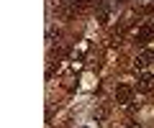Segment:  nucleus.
Instances as JSON below:
<instances>
[{
	"label": "nucleus",
	"instance_id": "nucleus-7",
	"mask_svg": "<svg viewBox=\"0 0 154 128\" xmlns=\"http://www.w3.org/2000/svg\"><path fill=\"white\" fill-rule=\"evenodd\" d=\"M126 128H141V123H136V121H131V123H126Z\"/></svg>",
	"mask_w": 154,
	"mask_h": 128
},
{
	"label": "nucleus",
	"instance_id": "nucleus-2",
	"mask_svg": "<svg viewBox=\"0 0 154 128\" xmlns=\"http://www.w3.org/2000/svg\"><path fill=\"white\" fill-rule=\"evenodd\" d=\"M152 39H154V26L152 23H144V26H139L134 31V44H139V46H146Z\"/></svg>",
	"mask_w": 154,
	"mask_h": 128
},
{
	"label": "nucleus",
	"instance_id": "nucleus-3",
	"mask_svg": "<svg viewBox=\"0 0 154 128\" xmlns=\"http://www.w3.org/2000/svg\"><path fill=\"white\" fill-rule=\"evenodd\" d=\"M154 64V49H141L134 56V67L136 69H149Z\"/></svg>",
	"mask_w": 154,
	"mask_h": 128
},
{
	"label": "nucleus",
	"instance_id": "nucleus-6",
	"mask_svg": "<svg viewBox=\"0 0 154 128\" xmlns=\"http://www.w3.org/2000/svg\"><path fill=\"white\" fill-rule=\"evenodd\" d=\"M108 113H110V108L105 105V103H100V105H98V108H95V110H93V118H95V121H98V123H103L105 118H108Z\"/></svg>",
	"mask_w": 154,
	"mask_h": 128
},
{
	"label": "nucleus",
	"instance_id": "nucleus-4",
	"mask_svg": "<svg viewBox=\"0 0 154 128\" xmlns=\"http://www.w3.org/2000/svg\"><path fill=\"white\" fill-rule=\"evenodd\" d=\"M134 87H136V92H152L154 90V74H149V72H144V74H139V79H136V85H134Z\"/></svg>",
	"mask_w": 154,
	"mask_h": 128
},
{
	"label": "nucleus",
	"instance_id": "nucleus-1",
	"mask_svg": "<svg viewBox=\"0 0 154 128\" xmlns=\"http://www.w3.org/2000/svg\"><path fill=\"white\" fill-rule=\"evenodd\" d=\"M134 92H136V87H131L128 82H118V87H116V103H121V105L134 103Z\"/></svg>",
	"mask_w": 154,
	"mask_h": 128
},
{
	"label": "nucleus",
	"instance_id": "nucleus-5",
	"mask_svg": "<svg viewBox=\"0 0 154 128\" xmlns=\"http://www.w3.org/2000/svg\"><path fill=\"white\" fill-rule=\"evenodd\" d=\"M95 16H98L100 23H108V18H110V3H98V8H95Z\"/></svg>",
	"mask_w": 154,
	"mask_h": 128
}]
</instances>
